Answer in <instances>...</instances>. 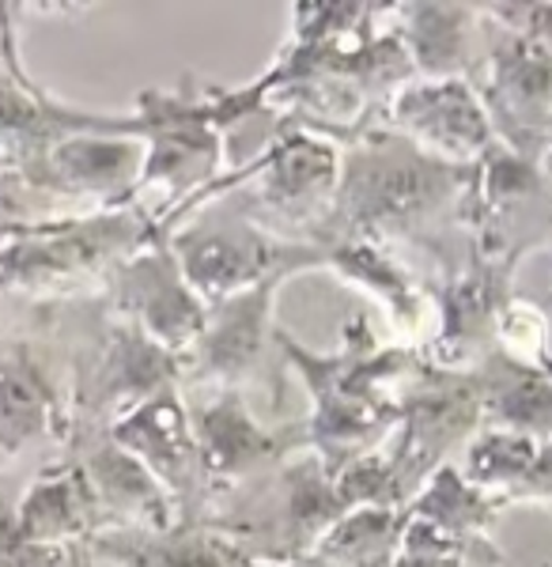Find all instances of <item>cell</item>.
I'll return each instance as SVG.
<instances>
[{
	"instance_id": "cell-1",
	"label": "cell",
	"mask_w": 552,
	"mask_h": 567,
	"mask_svg": "<svg viewBox=\"0 0 552 567\" xmlns=\"http://www.w3.org/2000/svg\"><path fill=\"white\" fill-rule=\"evenodd\" d=\"M280 355L310 393V451L329 473L393 435L405 393L425 368L420 349L375 341L364 315L340 326L337 352H310L280 329Z\"/></svg>"
},
{
	"instance_id": "cell-2",
	"label": "cell",
	"mask_w": 552,
	"mask_h": 567,
	"mask_svg": "<svg viewBox=\"0 0 552 567\" xmlns=\"http://www.w3.org/2000/svg\"><path fill=\"white\" fill-rule=\"evenodd\" d=\"M473 167L443 163L398 136L386 122L367 125L340 148L334 213L310 243L364 235L382 246L428 243L462 216Z\"/></svg>"
},
{
	"instance_id": "cell-3",
	"label": "cell",
	"mask_w": 552,
	"mask_h": 567,
	"mask_svg": "<svg viewBox=\"0 0 552 567\" xmlns=\"http://www.w3.org/2000/svg\"><path fill=\"white\" fill-rule=\"evenodd\" d=\"M216 91L193 76L171 91H141L136 130L144 167L129 208L152 219L155 235H171L197 213L208 186L224 175V136L216 130Z\"/></svg>"
},
{
	"instance_id": "cell-4",
	"label": "cell",
	"mask_w": 552,
	"mask_h": 567,
	"mask_svg": "<svg viewBox=\"0 0 552 567\" xmlns=\"http://www.w3.org/2000/svg\"><path fill=\"white\" fill-rule=\"evenodd\" d=\"M155 235L152 219L136 208H95L64 216L53 231L8 250L0 296H23L58 307L76 296H103L114 272Z\"/></svg>"
},
{
	"instance_id": "cell-5",
	"label": "cell",
	"mask_w": 552,
	"mask_h": 567,
	"mask_svg": "<svg viewBox=\"0 0 552 567\" xmlns=\"http://www.w3.org/2000/svg\"><path fill=\"white\" fill-rule=\"evenodd\" d=\"M337 186L340 144L315 130L292 125L246 167L224 171L201 197L197 213L219 197H238L243 213H251L269 231L310 243L334 213Z\"/></svg>"
},
{
	"instance_id": "cell-6",
	"label": "cell",
	"mask_w": 552,
	"mask_h": 567,
	"mask_svg": "<svg viewBox=\"0 0 552 567\" xmlns=\"http://www.w3.org/2000/svg\"><path fill=\"white\" fill-rule=\"evenodd\" d=\"M167 239L190 288L208 307L265 280H296L307 269H326V254L315 243L284 239L251 213H216V205H205Z\"/></svg>"
},
{
	"instance_id": "cell-7",
	"label": "cell",
	"mask_w": 552,
	"mask_h": 567,
	"mask_svg": "<svg viewBox=\"0 0 552 567\" xmlns=\"http://www.w3.org/2000/svg\"><path fill=\"white\" fill-rule=\"evenodd\" d=\"M171 390H182L178 355L103 307L99 337L72 360V439L110 432L133 409Z\"/></svg>"
},
{
	"instance_id": "cell-8",
	"label": "cell",
	"mask_w": 552,
	"mask_h": 567,
	"mask_svg": "<svg viewBox=\"0 0 552 567\" xmlns=\"http://www.w3.org/2000/svg\"><path fill=\"white\" fill-rule=\"evenodd\" d=\"M530 250H484L469 243L462 261H439V280L428 284L436 303V333L425 344L431 368L473 374L495 355V318L511 303L514 269Z\"/></svg>"
},
{
	"instance_id": "cell-9",
	"label": "cell",
	"mask_w": 552,
	"mask_h": 567,
	"mask_svg": "<svg viewBox=\"0 0 552 567\" xmlns=\"http://www.w3.org/2000/svg\"><path fill=\"white\" fill-rule=\"evenodd\" d=\"M20 8H0V159L31 186V175L61 141L76 133H129L136 130L133 110H80L45 91L23 69L20 39H16Z\"/></svg>"
},
{
	"instance_id": "cell-10",
	"label": "cell",
	"mask_w": 552,
	"mask_h": 567,
	"mask_svg": "<svg viewBox=\"0 0 552 567\" xmlns=\"http://www.w3.org/2000/svg\"><path fill=\"white\" fill-rule=\"evenodd\" d=\"M484 427V401L481 379L462 371L425 368L412 379L409 393L401 401V416L393 427V481H398V499L409 507L420 496V488L436 470L450 465L454 446H469V439Z\"/></svg>"
},
{
	"instance_id": "cell-11",
	"label": "cell",
	"mask_w": 552,
	"mask_h": 567,
	"mask_svg": "<svg viewBox=\"0 0 552 567\" xmlns=\"http://www.w3.org/2000/svg\"><path fill=\"white\" fill-rule=\"evenodd\" d=\"M190 420L201 465H205L208 488L216 499V515L224 499H235L254 484L269 481L284 462L310 446L307 420L262 424L243 390H213L205 405L190 409Z\"/></svg>"
},
{
	"instance_id": "cell-12",
	"label": "cell",
	"mask_w": 552,
	"mask_h": 567,
	"mask_svg": "<svg viewBox=\"0 0 552 567\" xmlns=\"http://www.w3.org/2000/svg\"><path fill=\"white\" fill-rule=\"evenodd\" d=\"M288 280H265L235 299L208 307L205 333L182 360V386L243 390L265 386L276 393L273 360L280 355L276 299Z\"/></svg>"
},
{
	"instance_id": "cell-13",
	"label": "cell",
	"mask_w": 552,
	"mask_h": 567,
	"mask_svg": "<svg viewBox=\"0 0 552 567\" xmlns=\"http://www.w3.org/2000/svg\"><path fill=\"white\" fill-rule=\"evenodd\" d=\"M103 307L178 360H186L208 322V303L190 288L167 235H152L114 272L103 291Z\"/></svg>"
},
{
	"instance_id": "cell-14",
	"label": "cell",
	"mask_w": 552,
	"mask_h": 567,
	"mask_svg": "<svg viewBox=\"0 0 552 567\" xmlns=\"http://www.w3.org/2000/svg\"><path fill=\"white\" fill-rule=\"evenodd\" d=\"M489 12V8H484ZM492 20V16H489ZM481 103L489 110L495 144L522 159L545 163L549 125H552V58L522 34L492 20L489 58L477 76Z\"/></svg>"
},
{
	"instance_id": "cell-15",
	"label": "cell",
	"mask_w": 552,
	"mask_h": 567,
	"mask_svg": "<svg viewBox=\"0 0 552 567\" xmlns=\"http://www.w3.org/2000/svg\"><path fill=\"white\" fill-rule=\"evenodd\" d=\"M72 439V368H58L34 333H0V458Z\"/></svg>"
},
{
	"instance_id": "cell-16",
	"label": "cell",
	"mask_w": 552,
	"mask_h": 567,
	"mask_svg": "<svg viewBox=\"0 0 552 567\" xmlns=\"http://www.w3.org/2000/svg\"><path fill=\"white\" fill-rule=\"evenodd\" d=\"M106 435L133 454L155 477V484L167 492V499L178 511V523H213L216 499L208 488L205 465H201L190 405L182 390L160 393L149 405L133 409Z\"/></svg>"
},
{
	"instance_id": "cell-17",
	"label": "cell",
	"mask_w": 552,
	"mask_h": 567,
	"mask_svg": "<svg viewBox=\"0 0 552 567\" xmlns=\"http://www.w3.org/2000/svg\"><path fill=\"white\" fill-rule=\"evenodd\" d=\"M382 122L420 152L443 163H458V167H477L495 144L481 91L469 80L412 76L409 84L393 91L382 110Z\"/></svg>"
},
{
	"instance_id": "cell-18",
	"label": "cell",
	"mask_w": 552,
	"mask_h": 567,
	"mask_svg": "<svg viewBox=\"0 0 552 567\" xmlns=\"http://www.w3.org/2000/svg\"><path fill=\"white\" fill-rule=\"evenodd\" d=\"M144 167V144L129 133H76L31 175V189L64 216L129 205Z\"/></svg>"
},
{
	"instance_id": "cell-19",
	"label": "cell",
	"mask_w": 552,
	"mask_h": 567,
	"mask_svg": "<svg viewBox=\"0 0 552 567\" xmlns=\"http://www.w3.org/2000/svg\"><path fill=\"white\" fill-rule=\"evenodd\" d=\"M318 250L326 254V269L337 272L340 284L356 288L382 310L398 344L425 352L436 303L428 296V284L412 277L390 246L364 239V235H340V239L318 243Z\"/></svg>"
},
{
	"instance_id": "cell-20",
	"label": "cell",
	"mask_w": 552,
	"mask_h": 567,
	"mask_svg": "<svg viewBox=\"0 0 552 567\" xmlns=\"http://www.w3.org/2000/svg\"><path fill=\"white\" fill-rule=\"evenodd\" d=\"M84 567H265L251 545L219 523H174L167 529H99L80 548Z\"/></svg>"
},
{
	"instance_id": "cell-21",
	"label": "cell",
	"mask_w": 552,
	"mask_h": 567,
	"mask_svg": "<svg viewBox=\"0 0 552 567\" xmlns=\"http://www.w3.org/2000/svg\"><path fill=\"white\" fill-rule=\"evenodd\" d=\"M412 76L420 80H469L477 84L489 58L492 20L484 8L466 4H401L393 8Z\"/></svg>"
},
{
	"instance_id": "cell-22",
	"label": "cell",
	"mask_w": 552,
	"mask_h": 567,
	"mask_svg": "<svg viewBox=\"0 0 552 567\" xmlns=\"http://www.w3.org/2000/svg\"><path fill=\"white\" fill-rule=\"evenodd\" d=\"M99 529H106V515L84 465L69 451L61 462L42 465L16 503V542L23 545L84 548Z\"/></svg>"
},
{
	"instance_id": "cell-23",
	"label": "cell",
	"mask_w": 552,
	"mask_h": 567,
	"mask_svg": "<svg viewBox=\"0 0 552 567\" xmlns=\"http://www.w3.org/2000/svg\"><path fill=\"white\" fill-rule=\"evenodd\" d=\"M64 451L84 465L99 507L106 515V529H167L178 523V511L167 499V492L106 432L72 439Z\"/></svg>"
},
{
	"instance_id": "cell-24",
	"label": "cell",
	"mask_w": 552,
	"mask_h": 567,
	"mask_svg": "<svg viewBox=\"0 0 552 567\" xmlns=\"http://www.w3.org/2000/svg\"><path fill=\"white\" fill-rule=\"evenodd\" d=\"M484 401V427L552 443V379L541 368H522L489 355L477 368Z\"/></svg>"
},
{
	"instance_id": "cell-25",
	"label": "cell",
	"mask_w": 552,
	"mask_h": 567,
	"mask_svg": "<svg viewBox=\"0 0 552 567\" xmlns=\"http://www.w3.org/2000/svg\"><path fill=\"white\" fill-rule=\"evenodd\" d=\"M409 507H360L321 537L315 556L329 567H393Z\"/></svg>"
},
{
	"instance_id": "cell-26",
	"label": "cell",
	"mask_w": 552,
	"mask_h": 567,
	"mask_svg": "<svg viewBox=\"0 0 552 567\" xmlns=\"http://www.w3.org/2000/svg\"><path fill=\"white\" fill-rule=\"evenodd\" d=\"M409 515L436 523L454 534H477L489 537V529L495 526V518L503 515V507L495 499H489L484 492H477L473 484L462 477V470L443 465L428 477V484L420 488V496L409 503Z\"/></svg>"
},
{
	"instance_id": "cell-27",
	"label": "cell",
	"mask_w": 552,
	"mask_h": 567,
	"mask_svg": "<svg viewBox=\"0 0 552 567\" xmlns=\"http://www.w3.org/2000/svg\"><path fill=\"white\" fill-rule=\"evenodd\" d=\"M393 567H503V553L492 537L454 534V529L409 515Z\"/></svg>"
},
{
	"instance_id": "cell-28",
	"label": "cell",
	"mask_w": 552,
	"mask_h": 567,
	"mask_svg": "<svg viewBox=\"0 0 552 567\" xmlns=\"http://www.w3.org/2000/svg\"><path fill=\"white\" fill-rule=\"evenodd\" d=\"M552 344V318L533 299L514 296L495 318V355L522 368H541L549 360Z\"/></svg>"
},
{
	"instance_id": "cell-29",
	"label": "cell",
	"mask_w": 552,
	"mask_h": 567,
	"mask_svg": "<svg viewBox=\"0 0 552 567\" xmlns=\"http://www.w3.org/2000/svg\"><path fill=\"white\" fill-rule=\"evenodd\" d=\"M0 216L23 219V224H39V219H61L64 213L58 205H50L39 189L27 186V182L0 159Z\"/></svg>"
},
{
	"instance_id": "cell-30",
	"label": "cell",
	"mask_w": 552,
	"mask_h": 567,
	"mask_svg": "<svg viewBox=\"0 0 552 567\" xmlns=\"http://www.w3.org/2000/svg\"><path fill=\"white\" fill-rule=\"evenodd\" d=\"M489 16L552 58V4H500L489 8Z\"/></svg>"
},
{
	"instance_id": "cell-31",
	"label": "cell",
	"mask_w": 552,
	"mask_h": 567,
	"mask_svg": "<svg viewBox=\"0 0 552 567\" xmlns=\"http://www.w3.org/2000/svg\"><path fill=\"white\" fill-rule=\"evenodd\" d=\"M53 227H58V219H39V224H23V219L0 216V250H12V246H20V243L39 239V235L53 231Z\"/></svg>"
},
{
	"instance_id": "cell-32",
	"label": "cell",
	"mask_w": 552,
	"mask_h": 567,
	"mask_svg": "<svg viewBox=\"0 0 552 567\" xmlns=\"http://www.w3.org/2000/svg\"><path fill=\"white\" fill-rule=\"evenodd\" d=\"M265 567H329V564H321L315 553L310 556H296V560H280V564H265Z\"/></svg>"
},
{
	"instance_id": "cell-33",
	"label": "cell",
	"mask_w": 552,
	"mask_h": 567,
	"mask_svg": "<svg viewBox=\"0 0 552 567\" xmlns=\"http://www.w3.org/2000/svg\"><path fill=\"white\" fill-rule=\"evenodd\" d=\"M4 272H8V250H0V284H4Z\"/></svg>"
},
{
	"instance_id": "cell-34",
	"label": "cell",
	"mask_w": 552,
	"mask_h": 567,
	"mask_svg": "<svg viewBox=\"0 0 552 567\" xmlns=\"http://www.w3.org/2000/svg\"><path fill=\"white\" fill-rule=\"evenodd\" d=\"M72 567H84V560H80V548H72Z\"/></svg>"
},
{
	"instance_id": "cell-35",
	"label": "cell",
	"mask_w": 552,
	"mask_h": 567,
	"mask_svg": "<svg viewBox=\"0 0 552 567\" xmlns=\"http://www.w3.org/2000/svg\"><path fill=\"white\" fill-rule=\"evenodd\" d=\"M541 371H545V374H549V379H552V355H549V360H545V363H541Z\"/></svg>"
},
{
	"instance_id": "cell-36",
	"label": "cell",
	"mask_w": 552,
	"mask_h": 567,
	"mask_svg": "<svg viewBox=\"0 0 552 567\" xmlns=\"http://www.w3.org/2000/svg\"><path fill=\"white\" fill-rule=\"evenodd\" d=\"M545 175H549V178H552V152H549V155H545Z\"/></svg>"
},
{
	"instance_id": "cell-37",
	"label": "cell",
	"mask_w": 552,
	"mask_h": 567,
	"mask_svg": "<svg viewBox=\"0 0 552 567\" xmlns=\"http://www.w3.org/2000/svg\"><path fill=\"white\" fill-rule=\"evenodd\" d=\"M549 144H552V125H549ZM552 152V148H549Z\"/></svg>"
},
{
	"instance_id": "cell-38",
	"label": "cell",
	"mask_w": 552,
	"mask_h": 567,
	"mask_svg": "<svg viewBox=\"0 0 552 567\" xmlns=\"http://www.w3.org/2000/svg\"><path fill=\"white\" fill-rule=\"evenodd\" d=\"M541 567H552V564H541Z\"/></svg>"
}]
</instances>
